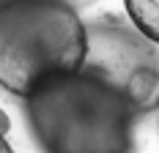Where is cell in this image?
I'll return each instance as SVG.
<instances>
[{
    "instance_id": "6da1fadb",
    "label": "cell",
    "mask_w": 159,
    "mask_h": 153,
    "mask_svg": "<svg viewBox=\"0 0 159 153\" xmlns=\"http://www.w3.org/2000/svg\"><path fill=\"white\" fill-rule=\"evenodd\" d=\"M41 153H132L134 120L126 96L91 71L58 76L25 98Z\"/></svg>"
},
{
    "instance_id": "7a4b0ae2",
    "label": "cell",
    "mask_w": 159,
    "mask_h": 153,
    "mask_svg": "<svg viewBox=\"0 0 159 153\" xmlns=\"http://www.w3.org/2000/svg\"><path fill=\"white\" fill-rule=\"evenodd\" d=\"M88 55V25L58 0L0 6V85L28 98L58 76L77 74Z\"/></svg>"
},
{
    "instance_id": "3957f363",
    "label": "cell",
    "mask_w": 159,
    "mask_h": 153,
    "mask_svg": "<svg viewBox=\"0 0 159 153\" xmlns=\"http://www.w3.org/2000/svg\"><path fill=\"white\" fill-rule=\"evenodd\" d=\"M82 71L102 76L126 96L137 115L159 107V55L154 41L118 22L88 25V55Z\"/></svg>"
},
{
    "instance_id": "277c9868",
    "label": "cell",
    "mask_w": 159,
    "mask_h": 153,
    "mask_svg": "<svg viewBox=\"0 0 159 153\" xmlns=\"http://www.w3.org/2000/svg\"><path fill=\"white\" fill-rule=\"evenodd\" d=\"M132 25L148 41L159 44V0H124Z\"/></svg>"
},
{
    "instance_id": "5b68a950",
    "label": "cell",
    "mask_w": 159,
    "mask_h": 153,
    "mask_svg": "<svg viewBox=\"0 0 159 153\" xmlns=\"http://www.w3.org/2000/svg\"><path fill=\"white\" fill-rule=\"evenodd\" d=\"M8 3H19V0H0V6H8ZM58 3H66L69 8H74V11H80V8L91 6L93 0H58Z\"/></svg>"
},
{
    "instance_id": "8992f818",
    "label": "cell",
    "mask_w": 159,
    "mask_h": 153,
    "mask_svg": "<svg viewBox=\"0 0 159 153\" xmlns=\"http://www.w3.org/2000/svg\"><path fill=\"white\" fill-rule=\"evenodd\" d=\"M8 131V118H6V112L0 109V134H6Z\"/></svg>"
},
{
    "instance_id": "52a82bcc",
    "label": "cell",
    "mask_w": 159,
    "mask_h": 153,
    "mask_svg": "<svg viewBox=\"0 0 159 153\" xmlns=\"http://www.w3.org/2000/svg\"><path fill=\"white\" fill-rule=\"evenodd\" d=\"M0 153H14V151H11V145L6 142V134H0Z\"/></svg>"
}]
</instances>
